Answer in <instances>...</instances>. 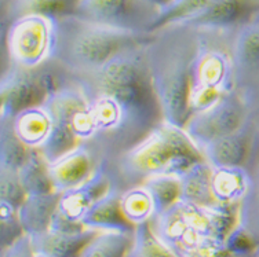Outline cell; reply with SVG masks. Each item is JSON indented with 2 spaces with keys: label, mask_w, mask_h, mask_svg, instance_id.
I'll return each instance as SVG.
<instances>
[{
  "label": "cell",
  "mask_w": 259,
  "mask_h": 257,
  "mask_svg": "<svg viewBox=\"0 0 259 257\" xmlns=\"http://www.w3.org/2000/svg\"><path fill=\"white\" fill-rule=\"evenodd\" d=\"M97 233L98 231L90 228L70 234L46 231L30 238L35 253H43L51 257H79L83 247Z\"/></svg>",
  "instance_id": "obj_19"
},
{
  "label": "cell",
  "mask_w": 259,
  "mask_h": 257,
  "mask_svg": "<svg viewBox=\"0 0 259 257\" xmlns=\"http://www.w3.org/2000/svg\"><path fill=\"white\" fill-rule=\"evenodd\" d=\"M256 109L237 132L212 140L200 147L204 159L218 167H247L255 146Z\"/></svg>",
  "instance_id": "obj_13"
},
{
  "label": "cell",
  "mask_w": 259,
  "mask_h": 257,
  "mask_svg": "<svg viewBox=\"0 0 259 257\" xmlns=\"http://www.w3.org/2000/svg\"><path fill=\"white\" fill-rule=\"evenodd\" d=\"M120 197L121 193L119 190L110 187L109 191L97 199L84 213L80 220L83 227L94 231H135V226L125 219L121 211Z\"/></svg>",
  "instance_id": "obj_17"
},
{
  "label": "cell",
  "mask_w": 259,
  "mask_h": 257,
  "mask_svg": "<svg viewBox=\"0 0 259 257\" xmlns=\"http://www.w3.org/2000/svg\"><path fill=\"white\" fill-rule=\"evenodd\" d=\"M110 187L112 184L109 176L105 172L104 167H101L98 172L85 183L79 187L68 190L65 193H61L58 209L55 213L68 222L81 224L80 220L84 216V213L90 209L97 199H100L105 193H108Z\"/></svg>",
  "instance_id": "obj_15"
},
{
  "label": "cell",
  "mask_w": 259,
  "mask_h": 257,
  "mask_svg": "<svg viewBox=\"0 0 259 257\" xmlns=\"http://www.w3.org/2000/svg\"><path fill=\"white\" fill-rule=\"evenodd\" d=\"M145 41L123 49L93 73L73 76L85 96L75 119L79 146L93 150L104 164L128 151L164 121Z\"/></svg>",
  "instance_id": "obj_1"
},
{
  "label": "cell",
  "mask_w": 259,
  "mask_h": 257,
  "mask_svg": "<svg viewBox=\"0 0 259 257\" xmlns=\"http://www.w3.org/2000/svg\"><path fill=\"white\" fill-rule=\"evenodd\" d=\"M17 136L29 148L39 150L51 131V116L45 104L22 110L10 119Z\"/></svg>",
  "instance_id": "obj_21"
},
{
  "label": "cell",
  "mask_w": 259,
  "mask_h": 257,
  "mask_svg": "<svg viewBox=\"0 0 259 257\" xmlns=\"http://www.w3.org/2000/svg\"><path fill=\"white\" fill-rule=\"evenodd\" d=\"M254 112V106L244 95L233 89L209 108L190 116L184 129L200 148L212 140L237 132Z\"/></svg>",
  "instance_id": "obj_10"
},
{
  "label": "cell",
  "mask_w": 259,
  "mask_h": 257,
  "mask_svg": "<svg viewBox=\"0 0 259 257\" xmlns=\"http://www.w3.org/2000/svg\"><path fill=\"white\" fill-rule=\"evenodd\" d=\"M214 0H169L160 9V15L152 32L169 24H184L208 7Z\"/></svg>",
  "instance_id": "obj_26"
},
{
  "label": "cell",
  "mask_w": 259,
  "mask_h": 257,
  "mask_svg": "<svg viewBox=\"0 0 259 257\" xmlns=\"http://www.w3.org/2000/svg\"><path fill=\"white\" fill-rule=\"evenodd\" d=\"M152 0H77L72 15L135 33H149L160 15Z\"/></svg>",
  "instance_id": "obj_11"
},
{
  "label": "cell",
  "mask_w": 259,
  "mask_h": 257,
  "mask_svg": "<svg viewBox=\"0 0 259 257\" xmlns=\"http://www.w3.org/2000/svg\"><path fill=\"white\" fill-rule=\"evenodd\" d=\"M149 33L116 29L72 14L57 17L53 18L49 58L72 76H83L101 69L123 49L145 41Z\"/></svg>",
  "instance_id": "obj_4"
},
{
  "label": "cell",
  "mask_w": 259,
  "mask_h": 257,
  "mask_svg": "<svg viewBox=\"0 0 259 257\" xmlns=\"http://www.w3.org/2000/svg\"><path fill=\"white\" fill-rule=\"evenodd\" d=\"M35 257H51V256H47V254H43V253H35Z\"/></svg>",
  "instance_id": "obj_33"
},
{
  "label": "cell",
  "mask_w": 259,
  "mask_h": 257,
  "mask_svg": "<svg viewBox=\"0 0 259 257\" xmlns=\"http://www.w3.org/2000/svg\"><path fill=\"white\" fill-rule=\"evenodd\" d=\"M77 0H2V25L24 15L57 18L73 13Z\"/></svg>",
  "instance_id": "obj_20"
},
{
  "label": "cell",
  "mask_w": 259,
  "mask_h": 257,
  "mask_svg": "<svg viewBox=\"0 0 259 257\" xmlns=\"http://www.w3.org/2000/svg\"><path fill=\"white\" fill-rule=\"evenodd\" d=\"M127 257H178L156 237L149 223L135 227L134 243Z\"/></svg>",
  "instance_id": "obj_28"
},
{
  "label": "cell",
  "mask_w": 259,
  "mask_h": 257,
  "mask_svg": "<svg viewBox=\"0 0 259 257\" xmlns=\"http://www.w3.org/2000/svg\"><path fill=\"white\" fill-rule=\"evenodd\" d=\"M72 77L50 58L35 68L2 65L0 117L13 119L22 110L43 105Z\"/></svg>",
  "instance_id": "obj_6"
},
{
  "label": "cell",
  "mask_w": 259,
  "mask_h": 257,
  "mask_svg": "<svg viewBox=\"0 0 259 257\" xmlns=\"http://www.w3.org/2000/svg\"><path fill=\"white\" fill-rule=\"evenodd\" d=\"M203 160L199 146L184 128L163 121L142 142L102 167L112 187L123 193L155 176H180Z\"/></svg>",
  "instance_id": "obj_3"
},
{
  "label": "cell",
  "mask_w": 259,
  "mask_h": 257,
  "mask_svg": "<svg viewBox=\"0 0 259 257\" xmlns=\"http://www.w3.org/2000/svg\"><path fill=\"white\" fill-rule=\"evenodd\" d=\"M28 197L22 187L18 171L0 168V202L18 211Z\"/></svg>",
  "instance_id": "obj_29"
},
{
  "label": "cell",
  "mask_w": 259,
  "mask_h": 257,
  "mask_svg": "<svg viewBox=\"0 0 259 257\" xmlns=\"http://www.w3.org/2000/svg\"><path fill=\"white\" fill-rule=\"evenodd\" d=\"M152 2H155L156 5L160 6V7H163V6H164L165 3H168L169 0H152Z\"/></svg>",
  "instance_id": "obj_32"
},
{
  "label": "cell",
  "mask_w": 259,
  "mask_h": 257,
  "mask_svg": "<svg viewBox=\"0 0 259 257\" xmlns=\"http://www.w3.org/2000/svg\"><path fill=\"white\" fill-rule=\"evenodd\" d=\"M61 193L28 195L18 209V218L25 234L35 237L49 231L54 213L58 209Z\"/></svg>",
  "instance_id": "obj_18"
},
{
  "label": "cell",
  "mask_w": 259,
  "mask_h": 257,
  "mask_svg": "<svg viewBox=\"0 0 259 257\" xmlns=\"http://www.w3.org/2000/svg\"><path fill=\"white\" fill-rule=\"evenodd\" d=\"M248 186L239 205L237 227L259 246V109H256V136L252 156L247 164Z\"/></svg>",
  "instance_id": "obj_16"
},
{
  "label": "cell",
  "mask_w": 259,
  "mask_h": 257,
  "mask_svg": "<svg viewBox=\"0 0 259 257\" xmlns=\"http://www.w3.org/2000/svg\"><path fill=\"white\" fill-rule=\"evenodd\" d=\"M53 18L24 15L2 25V65L35 68L49 60Z\"/></svg>",
  "instance_id": "obj_8"
},
{
  "label": "cell",
  "mask_w": 259,
  "mask_h": 257,
  "mask_svg": "<svg viewBox=\"0 0 259 257\" xmlns=\"http://www.w3.org/2000/svg\"><path fill=\"white\" fill-rule=\"evenodd\" d=\"M104 165L102 160L85 146H77L72 151L49 163L51 184L57 193H65L90 180Z\"/></svg>",
  "instance_id": "obj_14"
},
{
  "label": "cell",
  "mask_w": 259,
  "mask_h": 257,
  "mask_svg": "<svg viewBox=\"0 0 259 257\" xmlns=\"http://www.w3.org/2000/svg\"><path fill=\"white\" fill-rule=\"evenodd\" d=\"M120 203L125 219L131 224H134L135 227L144 223H149L156 216L153 198L150 195L149 190L145 187V184L123 191L120 197Z\"/></svg>",
  "instance_id": "obj_24"
},
{
  "label": "cell",
  "mask_w": 259,
  "mask_h": 257,
  "mask_svg": "<svg viewBox=\"0 0 259 257\" xmlns=\"http://www.w3.org/2000/svg\"><path fill=\"white\" fill-rule=\"evenodd\" d=\"M181 198L203 207H239L248 186L244 167H218L207 160L181 173Z\"/></svg>",
  "instance_id": "obj_7"
},
{
  "label": "cell",
  "mask_w": 259,
  "mask_h": 257,
  "mask_svg": "<svg viewBox=\"0 0 259 257\" xmlns=\"http://www.w3.org/2000/svg\"><path fill=\"white\" fill-rule=\"evenodd\" d=\"M84 105L85 96L75 77H72L68 84L55 91L45 102L53 124L49 138L37 151L47 163H54L55 160L79 146L75 119Z\"/></svg>",
  "instance_id": "obj_9"
},
{
  "label": "cell",
  "mask_w": 259,
  "mask_h": 257,
  "mask_svg": "<svg viewBox=\"0 0 259 257\" xmlns=\"http://www.w3.org/2000/svg\"><path fill=\"white\" fill-rule=\"evenodd\" d=\"M255 109H259V98H258V102H256V106H255Z\"/></svg>",
  "instance_id": "obj_34"
},
{
  "label": "cell",
  "mask_w": 259,
  "mask_h": 257,
  "mask_svg": "<svg viewBox=\"0 0 259 257\" xmlns=\"http://www.w3.org/2000/svg\"><path fill=\"white\" fill-rule=\"evenodd\" d=\"M197 41V28L169 24L150 32L145 57L152 85L164 121L184 128L190 117V69Z\"/></svg>",
  "instance_id": "obj_2"
},
{
  "label": "cell",
  "mask_w": 259,
  "mask_h": 257,
  "mask_svg": "<svg viewBox=\"0 0 259 257\" xmlns=\"http://www.w3.org/2000/svg\"><path fill=\"white\" fill-rule=\"evenodd\" d=\"M232 62L234 89L255 109L259 98V13L234 30Z\"/></svg>",
  "instance_id": "obj_12"
},
{
  "label": "cell",
  "mask_w": 259,
  "mask_h": 257,
  "mask_svg": "<svg viewBox=\"0 0 259 257\" xmlns=\"http://www.w3.org/2000/svg\"><path fill=\"white\" fill-rule=\"evenodd\" d=\"M2 257H35V249L30 235L25 234L14 243H11L10 246L2 249Z\"/></svg>",
  "instance_id": "obj_31"
},
{
  "label": "cell",
  "mask_w": 259,
  "mask_h": 257,
  "mask_svg": "<svg viewBox=\"0 0 259 257\" xmlns=\"http://www.w3.org/2000/svg\"><path fill=\"white\" fill-rule=\"evenodd\" d=\"M2 120V151H0V168L20 171L29 156L30 148L21 140L11 125L10 119Z\"/></svg>",
  "instance_id": "obj_25"
},
{
  "label": "cell",
  "mask_w": 259,
  "mask_h": 257,
  "mask_svg": "<svg viewBox=\"0 0 259 257\" xmlns=\"http://www.w3.org/2000/svg\"><path fill=\"white\" fill-rule=\"evenodd\" d=\"M233 33L234 30L197 28L196 53L190 69V116L207 109L234 89Z\"/></svg>",
  "instance_id": "obj_5"
},
{
  "label": "cell",
  "mask_w": 259,
  "mask_h": 257,
  "mask_svg": "<svg viewBox=\"0 0 259 257\" xmlns=\"http://www.w3.org/2000/svg\"><path fill=\"white\" fill-rule=\"evenodd\" d=\"M145 187L149 190L156 208V216L174 205L181 198V182L178 176L163 175L155 176L144 182Z\"/></svg>",
  "instance_id": "obj_27"
},
{
  "label": "cell",
  "mask_w": 259,
  "mask_h": 257,
  "mask_svg": "<svg viewBox=\"0 0 259 257\" xmlns=\"http://www.w3.org/2000/svg\"><path fill=\"white\" fill-rule=\"evenodd\" d=\"M134 233L98 231L79 257H127L134 243Z\"/></svg>",
  "instance_id": "obj_22"
},
{
  "label": "cell",
  "mask_w": 259,
  "mask_h": 257,
  "mask_svg": "<svg viewBox=\"0 0 259 257\" xmlns=\"http://www.w3.org/2000/svg\"><path fill=\"white\" fill-rule=\"evenodd\" d=\"M18 175H20L22 187L28 195L47 194L54 191L50 175H49V163L35 148H30L28 160L20 168Z\"/></svg>",
  "instance_id": "obj_23"
},
{
  "label": "cell",
  "mask_w": 259,
  "mask_h": 257,
  "mask_svg": "<svg viewBox=\"0 0 259 257\" xmlns=\"http://www.w3.org/2000/svg\"><path fill=\"white\" fill-rule=\"evenodd\" d=\"M2 203V249L10 246L17 239L25 235L22 224L18 218V211L9 207L7 203Z\"/></svg>",
  "instance_id": "obj_30"
}]
</instances>
